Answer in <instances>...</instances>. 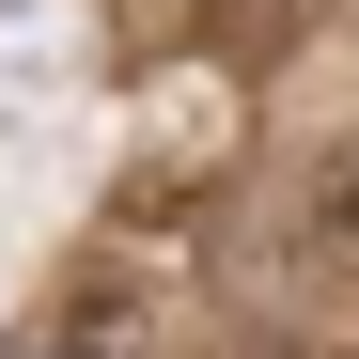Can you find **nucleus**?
<instances>
[{
    "instance_id": "obj_1",
    "label": "nucleus",
    "mask_w": 359,
    "mask_h": 359,
    "mask_svg": "<svg viewBox=\"0 0 359 359\" xmlns=\"http://www.w3.org/2000/svg\"><path fill=\"white\" fill-rule=\"evenodd\" d=\"M328 16H344V0H203V47H219V63H297Z\"/></svg>"
},
{
    "instance_id": "obj_2",
    "label": "nucleus",
    "mask_w": 359,
    "mask_h": 359,
    "mask_svg": "<svg viewBox=\"0 0 359 359\" xmlns=\"http://www.w3.org/2000/svg\"><path fill=\"white\" fill-rule=\"evenodd\" d=\"M47 359H141V313L126 297H79V313L47 328Z\"/></svg>"
}]
</instances>
